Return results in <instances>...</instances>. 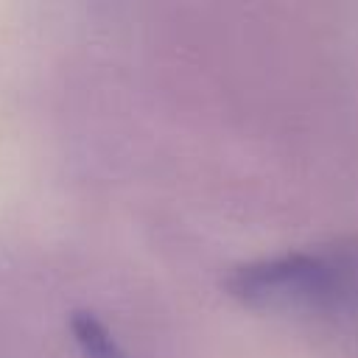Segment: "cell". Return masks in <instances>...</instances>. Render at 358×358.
I'll return each mask as SVG.
<instances>
[{"label":"cell","instance_id":"cell-1","mask_svg":"<svg viewBox=\"0 0 358 358\" xmlns=\"http://www.w3.org/2000/svg\"><path fill=\"white\" fill-rule=\"evenodd\" d=\"M350 266L310 252H291L243 263L227 280L229 291L255 305L271 302H330L347 296Z\"/></svg>","mask_w":358,"mask_h":358},{"label":"cell","instance_id":"cell-2","mask_svg":"<svg viewBox=\"0 0 358 358\" xmlns=\"http://www.w3.org/2000/svg\"><path fill=\"white\" fill-rule=\"evenodd\" d=\"M70 333L84 358H131L109 333V327L90 310H76L70 316Z\"/></svg>","mask_w":358,"mask_h":358}]
</instances>
